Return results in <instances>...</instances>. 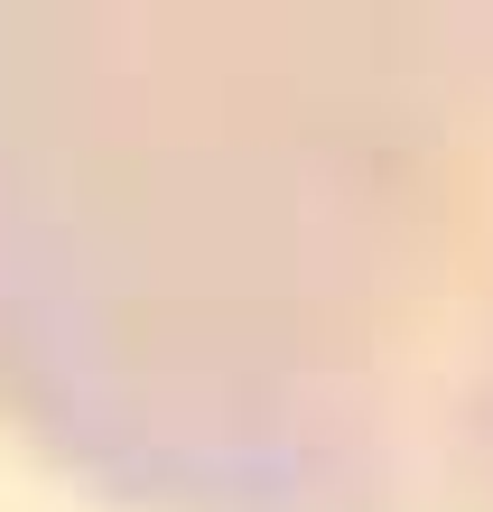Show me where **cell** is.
Masks as SVG:
<instances>
[{"label": "cell", "instance_id": "obj_1", "mask_svg": "<svg viewBox=\"0 0 493 512\" xmlns=\"http://www.w3.org/2000/svg\"><path fill=\"white\" fill-rule=\"evenodd\" d=\"M0 410L140 512H493V0H0Z\"/></svg>", "mask_w": 493, "mask_h": 512}]
</instances>
